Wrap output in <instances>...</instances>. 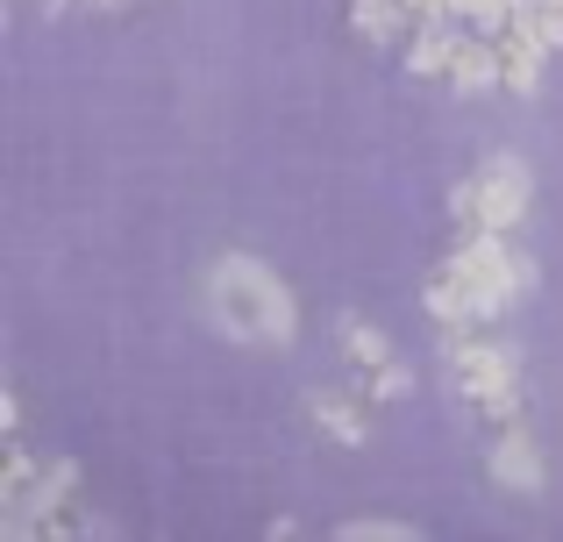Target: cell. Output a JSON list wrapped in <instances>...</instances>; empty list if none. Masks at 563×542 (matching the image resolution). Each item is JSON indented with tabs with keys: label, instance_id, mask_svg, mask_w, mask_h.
Here are the masks:
<instances>
[{
	"label": "cell",
	"instance_id": "8992f818",
	"mask_svg": "<svg viewBox=\"0 0 563 542\" xmlns=\"http://www.w3.org/2000/svg\"><path fill=\"white\" fill-rule=\"evenodd\" d=\"M307 421H314L329 443H343V450H364L372 443V414H364L350 392H329V386H314L307 392Z\"/></svg>",
	"mask_w": 563,
	"mask_h": 542
},
{
	"label": "cell",
	"instance_id": "7a4b0ae2",
	"mask_svg": "<svg viewBox=\"0 0 563 542\" xmlns=\"http://www.w3.org/2000/svg\"><path fill=\"white\" fill-rule=\"evenodd\" d=\"M442 357H450V378H456V392H464V407L478 421H493V429H514V421H521V364L499 343H485V335H471V329H450Z\"/></svg>",
	"mask_w": 563,
	"mask_h": 542
},
{
	"label": "cell",
	"instance_id": "8fae6325",
	"mask_svg": "<svg viewBox=\"0 0 563 542\" xmlns=\"http://www.w3.org/2000/svg\"><path fill=\"white\" fill-rule=\"evenodd\" d=\"M343 542H413L407 521H343Z\"/></svg>",
	"mask_w": 563,
	"mask_h": 542
},
{
	"label": "cell",
	"instance_id": "277c9868",
	"mask_svg": "<svg viewBox=\"0 0 563 542\" xmlns=\"http://www.w3.org/2000/svg\"><path fill=\"white\" fill-rule=\"evenodd\" d=\"M550 43H542L536 14H514V29L499 36V71H507V93H536L542 86V65H550Z\"/></svg>",
	"mask_w": 563,
	"mask_h": 542
},
{
	"label": "cell",
	"instance_id": "3957f363",
	"mask_svg": "<svg viewBox=\"0 0 563 542\" xmlns=\"http://www.w3.org/2000/svg\"><path fill=\"white\" fill-rule=\"evenodd\" d=\"M528 200H536V186H528L521 157H493V165L478 172V229L514 236V229L528 222Z\"/></svg>",
	"mask_w": 563,
	"mask_h": 542
},
{
	"label": "cell",
	"instance_id": "4fadbf2b",
	"mask_svg": "<svg viewBox=\"0 0 563 542\" xmlns=\"http://www.w3.org/2000/svg\"><path fill=\"white\" fill-rule=\"evenodd\" d=\"M521 8H528V14H550V8H563V0H521Z\"/></svg>",
	"mask_w": 563,
	"mask_h": 542
},
{
	"label": "cell",
	"instance_id": "6da1fadb",
	"mask_svg": "<svg viewBox=\"0 0 563 542\" xmlns=\"http://www.w3.org/2000/svg\"><path fill=\"white\" fill-rule=\"evenodd\" d=\"M207 307H214V321L235 343L292 350V335H300V307H292L286 278L272 265H257V257H221V265L207 272Z\"/></svg>",
	"mask_w": 563,
	"mask_h": 542
},
{
	"label": "cell",
	"instance_id": "9c48e42d",
	"mask_svg": "<svg viewBox=\"0 0 563 542\" xmlns=\"http://www.w3.org/2000/svg\"><path fill=\"white\" fill-rule=\"evenodd\" d=\"M335 350H343V357L357 364V372H372V364H385V357H393L385 329H378V321H357V314H350V321H335Z\"/></svg>",
	"mask_w": 563,
	"mask_h": 542
},
{
	"label": "cell",
	"instance_id": "5b68a950",
	"mask_svg": "<svg viewBox=\"0 0 563 542\" xmlns=\"http://www.w3.org/2000/svg\"><path fill=\"white\" fill-rule=\"evenodd\" d=\"M493 478H499L507 493H542V486H550V464H542L536 435H528L521 421H514V429L493 443Z\"/></svg>",
	"mask_w": 563,
	"mask_h": 542
},
{
	"label": "cell",
	"instance_id": "ba28073f",
	"mask_svg": "<svg viewBox=\"0 0 563 542\" xmlns=\"http://www.w3.org/2000/svg\"><path fill=\"white\" fill-rule=\"evenodd\" d=\"M456 36H464L456 22H413V36L399 43V57H407V71H421V79H450Z\"/></svg>",
	"mask_w": 563,
	"mask_h": 542
},
{
	"label": "cell",
	"instance_id": "52a82bcc",
	"mask_svg": "<svg viewBox=\"0 0 563 542\" xmlns=\"http://www.w3.org/2000/svg\"><path fill=\"white\" fill-rule=\"evenodd\" d=\"M450 86L456 93H493V86H507V71H499V36L464 29V36H456V57H450Z\"/></svg>",
	"mask_w": 563,
	"mask_h": 542
},
{
	"label": "cell",
	"instance_id": "5bb4252c",
	"mask_svg": "<svg viewBox=\"0 0 563 542\" xmlns=\"http://www.w3.org/2000/svg\"><path fill=\"white\" fill-rule=\"evenodd\" d=\"M93 8H114V0H93Z\"/></svg>",
	"mask_w": 563,
	"mask_h": 542
},
{
	"label": "cell",
	"instance_id": "9a60e30c",
	"mask_svg": "<svg viewBox=\"0 0 563 542\" xmlns=\"http://www.w3.org/2000/svg\"><path fill=\"white\" fill-rule=\"evenodd\" d=\"M51 8H71V0H51Z\"/></svg>",
	"mask_w": 563,
	"mask_h": 542
},
{
	"label": "cell",
	"instance_id": "30bf717a",
	"mask_svg": "<svg viewBox=\"0 0 563 542\" xmlns=\"http://www.w3.org/2000/svg\"><path fill=\"white\" fill-rule=\"evenodd\" d=\"M413 392V372L399 357H385V364H372V372H364V400H378V407H393V400H407Z\"/></svg>",
	"mask_w": 563,
	"mask_h": 542
},
{
	"label": "cell",
	"instance_id": "7c38bea8",
	"mask_svg": "<svg viewBox=\"0 0 563 542\" xmlns=\"http://www.w3.org/2000/svg\"><path fill=\"white\" fill-rule=\"evenodd\" d=\"M521 14H528V8H521ZM536 29H542V43H550V51H563V8L536 14Z\"/></svg>",
	"mask_w": 563,
	"mask_h": 542
}]
</instances>
